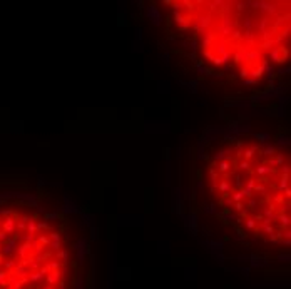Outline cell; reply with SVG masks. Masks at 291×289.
<instances>
[{"instance_id": "cell-1", "label": "cell", "mask_w": 291, "mask_h": 289, "mask_svg": "<svg viewBox=\"0 0 291 289\" xmlns=\"http://www.w3.org/2000/svg\"><path fill=\"white\" fill-rule=\"evenodd\" d=\"M286 55H288V52H286V49H284V47H276L273 52H271L273 60H276V62H284Z\"/></svg>"}]
</instances>
